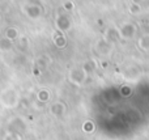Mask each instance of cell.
Instances as JSON below:
<instances>
[{
    "instance_id": "cell-1",
    "label": "cell",
    "mask_w": 149,
    "mask_h": 140,
    "mask_svg": "<svg viewBox=\"0 0 149 140\" xmlns=\"http://www.w3.org/2000/svg\"><path fill=\"white\" fill-rule=\"evenodd\" d=\"M20 102V96L15 88H5L0 92V104L5 109H15Z\"/></svg>"
},
{
    "instance_id": "cell-2",
    "label": "cell",
    "mask_w": 149,
    "mask_h": 140,
    "mask_svg": "<svg viewBox=\"0 0 149 140\" xmlns=\"http://www.w3.org/2000/svg\"><path fill=\"white\" fill-rule=\"evenodd\" d=\"M12 46H13V43H12L10 39L5 38V37L0 38V51L7 52V51H9V50L12 49Z\"/></svg>"
},
{
    "instance_id": "cell-3",
    "label": "cell",
    "mask_w": 149,
    "mask_h": 140,
    "mask_svg": "<svg viewBox=\"0 0 149 140\" xmlns=\"http://www.w3.org/2000/svg\"><path fill=\"white\" fill-rule=\"evenodd\" d=\"M4 37L8 39H10V41H15V39L18 38V30L16 28H13V26H10V28H7V30H5L4 33Z\"/></svg>"
},
{
    "instance_id": "cell-4",
    "label": "cell",
    "mask_w": 149,
    "mask_h": 140,
    "mask_svg": "<svg viewBox=\"0 0 149 140\" xmlns=\"http://www.w3.org/2000/svg\"><path fill=\"white\" fill-rule=\"evenodd\" d=\"M0 21H1V16H0Z\"/></svg>"
}]
</instances>
